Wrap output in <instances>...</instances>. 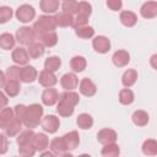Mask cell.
<instances>
[{
    "label": "cell",
    "instance_id": "obj_1",
    "mask_svg": "<svg viewBox=\"0 0 157 157\" xmlns=\"http://www.w3.org/2000/svg\"><path fill=\"white\" fill-rule=\"evenodd\" d=\"M42 118H43V107L38 103H33L27 107L22 124L26 128L33 130L34 128H37L39 125Z\"/></svg>",
    "mask_w": 157,
    "mask_h": 157
},
{
    "label": "cell",
    "instance_id": "obj_2",
    "mask_svg": "<svg viewBox=\"0 0 157 157\" xmlns=\"http://www.w3.org/2000/svg\"><path fill=\"white\" fill-rule=\"evenodd\" d=\"M56 28L54 17L50 15H42L38 17V20L33 23V32L37 37V39H39L43 34L49 33V32H54V29Z\"/></svg>",
    "mask_w": 157,
    "mask_h": 157
},
{
    "label": "cell",
    "instance_id": "obj_3",
    "mask_svg": "<svg viewBox=\"0 0 157 157\" xmlns=\"http://www.w3.org/2000/svg\"><path fill=\"white\" fill-rule=\"evenodd\" d=\"M15 39H16L21 45H29L31 43H33V42L37 40V37H36V34H34L32 27L23 26V27L18 28V29L16 31Z\"/></svg>",
    "mask_w": 157,
    "mask_h": 157
},
{
    "label": "cell",
    "instance_id": "obj_4",
    "mask_svg": "<svg viewBox=\"0 0 157 157\" xmlns=\"http://www.w3.org/2000/svg\"><path fill=\"white\" fill-rule=\"evenodd\" d=\"M15 16L20 22L28 23L36 17V10L33 9V6H31L28 4H23V5L17 7V10L15 12Z\"/></svg>",
    "mask_w": 157,
    "mask_h": 157
},
{
    "label": "cell",
    "instance_id": "obj_5",
    "mask_svg": "<svg viewBox=\"0 0 157 157\" xmlns=\"http://www.w3.org/2000/svg\"><path fill=\"white\" fill-rule=\"evenodd\" d=\"M40 125H42V129L45 132H48V134H55L59 130L60 120H59L58 117H55L53 114H48V115H45V117L42 118Z\"/></svg>",
    "mask_w": 157,
    "mask_h": 157
},
{
    "label": "cell",
    "instance_id": "obj_6",
    "mask_svg": "<svg viewBox=\"0 0 157 157\" xmlns=\"http://www.w3.org/2000/svg\"><path fill=\"white\" fill-rule=\"evenodd\" d=\"M117 139H118V135H117L115 130H113L110 128L101 129L98 131V134H97V140L103 146L104 145H109V144H115Z\"/></svg>",
    "mask_w": 157,
    "mask_h": 157
},
{
    "label": "cell",
    "instance_id": "obj_7",
    "mask_svg": "<svg viewBox=\"0 0 157 157\" xmlns=\"http://www.w3.org/2000/svg\"><path fill=\"white\" fill-rule=\"evenodd\" d=\"M37 80H38L39 85L45 87V88H53V86H55L58 83V77L55 76V74L45 71V70H42L38 74Z\"/></svg>",
    "mask_w": 157,
    "mask_h": 157
},
{
    "label": "cell",
    "instance_id": "obj_8",
    "mask_svg": "<svg viewBox=\"0 0 157 157\" xmlns=\"http://www.w3.org/2000/svg\"><path fill=\"white\" fill-rule=\"evenodd\" d=\"M38 76V71L31 66V65H26L20 67V76H18V81L25 82V83H32L34 80H37Z\"/></svg>",
    "mask_w": 157,
    "mask_h": 157
},
{
    "label": "cell",
    "instance_id": "obj_9",
    "mask_svg": "<svg viewBox=\"0 0 157 157\" xmlns=\"http://www.w3.org/2000/svg\"><path fill=\"white\" fill-rule=\"evenodd\" d=\"M60 85L65 91H74L78 87V78L75 72H66L61 76Z\"/></svg>",
    "mask_w": 157,
    "mask_h": 157
},
{
    "label": "cell",
    "instance_id": "obj_10",
    "mask_svg": "<svg viewBox=\"0 0 157 157\" xmlns=\"http://www.w3.org/2000/svg\"><path fill=\"white\" fill-rule=\"evenodd\" d=\"M78 90H80V93L82 96H85V97H93L96 94V92H97V86L88 77H83L80 81V83H78Z\"/></svg>",
    "mask_w": 157,
    "mask_h": 157
},
{
    "label": "cell",
    "instance_id": "obj_11",
    "mask_svg": "<svg viewBox=\"0 0 157 157\" xmlns=\"http://www.w3.org/2000/svg\"><path fill=\"white\" fill-rule=\"evenodd\" d=\"M93 49L99 54H105L110 50V40L105 36H97L92 40Z\"/></svg>",
    "mask_w": 157,
    "mask_h": 157
},
{
    "label": "cell",
    "instance_id": "obj_12",
    "mask_svg": "<svg viewBox=\"0 0 157 157\" xmlns=\"http://www.w3.org/2000/svg\"><path fill=\"white\" fill-rule=\"evenodd\" d=\"M11 59L12 61L18 65V66H26L29 61V56L27 54V50L22 47H18V48H15L12 50V54H11Z\"/></svg>",
    "mask_w": 157,
    "mask_h": 157
},
{
    "label": "cell",
    "instance_id": "obj_13",
    "mask_svg": "<svg viewBox=\"0 0 157 157\" xmlns=\"http://www.w3.org/2000/svg\"><path fill=\"white\" fill-rule=\"evenodd\" d=\"M40 98H42V103L44 105L52 107V105L58 103V101H59V92L55 88H45L43 91Z\"/></svg>",
    "mask_w": 157,
    "mask_h": 157
},
{
    "label": "cell",
    "instance_id": "obj_14",
    "mask_svg": "<svg viewBox=\"0 0 157 157\" xmlns=\"http://www.w3.org/2000/svg\"><path fill=\"white\" fill-rule=\"evenodd\" d=\"M112 61L117 67H124L130 63V54L124 49L117 50L112 56Z\"/></svg>",
    "mask_w": 157,
    "mask_h": 157
},
{
    "label": "cell",
    "instance_id": "obj_15",
    "mask_svg": "<svg viewBox=\"0 0 157 157\" xmlns=\"http://www.w3.org/2000/svg\"><path fill=\"white\" fill-rule=\"evenodd\" d=\"M32 146L34 147L36 152H44L49 146V140H48L47 135L43 132L36 134L32 140Z\"/></svg>",
    "mask_w": 157,
    "mask_h": 157
},
{
    "label": "cell",
    "instance_id": "obj_16",
    "mask_svg": "<svg viewBox=\"0 0 157 157\" xmlns=\"http://www.w3.org/2000/svg\"><path fill=\"white\" fill-rule=\"evenodd\" d=\"M61 137H63V140H64V144H65L67 151H69V150H75V148L80 145V136H78V132L75 131V130H72V131H70V132H66V134H65L64 136H61Z\"/></svg>",
    "mask_w": 157,
    "mask_h": 157
},
{
    "label": "cell",
    "instance_id": "obj_17",
    "mask_svg": "<svg viewBox=\"0 0 157 157\" xmlns=\"http://www.w3.org/2000/svg\"><path fill=\"white\" fill-rule=\"evenodd\" d=\"M140 13L144 18H155L157 16V2L156 1H147L140 9Z\"/></svg>",
    "mask_w": 157,
    "mask_h": 157
},
{
    "label": "cell",
    "instance_id": "obj_18",
    "mask_svg": "<svg viewBox=\"0 0 157 157\" xmlns=\"http://www.w3.org/2000/svg\"><path fill=\"white\" fill-rule=\"evenodd\" d=\"M26 50H27V54H28L29 59H38V58L43 56L44 52H45V49H44V47H43V44L40 42L31 43L29 45H27Z\"/></svg>",
    "mask_w": 157,
    "mask_h": 157
},
{
    "label": "cell",
    "instance_id": "obj_19",
    "mask_svg": "<svg viewBox=\"0 0 157 157\" xmlns=\"http://www.w3.org/2000/svg\"><path fill=\"white\" fill-rule=\"evenodd\" d=\"M53 17H54L56 27H72V25H74V16H71L69 13H65L63 11L56 13Z\"/></svg>",
    "mask_w": 157,
    "mask_h": 157
},
{
    "label": "cell",
    "instance_id": "obj_20",
    "mask_svg": "<svg viewBox=\"0 0 157 157\" xmlns=\"http://www.w3.org/2000/svg\"><path fill=\"white\" fill-rule=\"evenodd\" d=\"M59 101L65 102L72 107H76V104L80 102V96H78V93H76L74 91H64V92L59 93Z\"/></svg>",
    "mask_w": 157,
    "mask_h": 157
},
{
    "label": "cell",
    "instance_id": "obj_21",
    "mask_svg": "<svg viewBox=\"0 0 157 157\" xmlns=\"http://www.w3.org/2000/svg\"><path fill=\"white\" fill-rule=\"evenodd\" d=\"M120 22L125 26V27H134L137 22V16L135 12L132 11H128V10H124L120 12Z\"/></svg>",
    "mask_w": 157,
    "mask_h": 157
},
{
    "label": "cell",
    "instance_id": "obj_22",
    "mask_svg": "<svg viewBox=\"0 0 157 157\" xmlns=\"http://www.w3.org/2000/svg\"><path fill=\"white\" fill-rule=\"evenodd\" d=\"M136 80H137V71L134 69H128L121 76V83L125 88H130L131 86H134Z\"/></svg>",
    "mask_w": 157,
    "mask_h": 157
},
{
    "label": "cell",
    "instance_id": "obj_23",
    "mask_svg": "<svg viewBox=\"0 0 157 157\" xmlns=\"http://www.w3.org/2000/svg\"><path fill=\"white\" fill-rule=\"evenodd\" d=\"M131 120H132V123H134L136 126H145V125H147V123H148V120H150V117H148V114H147L145 110L137 109V110H135V112L132 113Z\"/></svg>",
    "mask_w": 157,
    "mask_h": 157
},
{
    "label": "cell",
    "instance_id": "obj_24",
    "mask_svg": "<svg viewBox=\"0 0 157 157\" xmlns=\"http://www.w3.org/2000/svg\"><path fill=\"white\" fill-rule=\"evenodd\" d=\"M49 147H50V151L54 153V155H64L67 152V148L64 144V140L63 137H55L50 141L49 144Z\"/></svg>",
    "mask_w": 157,
    "mask_h": 157
},
{
    "label": "cell",
    "instance_id": "obj_25",
    "mask_svg": "<svg viewBox=\"0 0 157 157\" xmlns=\"http://www.w3.org/2000/svg\"><path fill=\"white\" fill-rule=\"evenodd\" d=\"M60 6V2L56 0H42L39 2V7L44 13H55Z\"/></svg>",
    "mask_w": 157,
    "mask_h": 157
},
{
    "label": "cell",
    "instance_id": "obj_26",
    "mask_svg": "<svg viewBox=\"0 0 157 157\" xmlns=\"http://www.w3.org/2000/svg\"><path fill=\"white\" fill-rule=\"evenodd\" d=\"M15 119V114L13 110L11 108H4L2 110H0V129H4Z\"/></svg>",
    "mask_w": 157,
    "mask_h": 157
},
{
    "label": "cell",
    "instance_id": "obj_27",
    "mask_svg": "<svg viewBox=\"0 0 157 157\" xmlns=\"http://www.w3.org/2000/svg\"><path fill=\"white\" fill-rule=\"evenodd\" d=\"M76 124L80 129L82 130H87V129H91L93 126V118L92 115H90L88 113H81L77 119H76Z\"/></svg>",
    "mask_w": 157,
    "mask_h": 157
},
{
    "label": "cell",
    "instance_id": "obj_28",
    "mask_svg": "<svg viewBox=\"0 0 157 157\" xmlns=\"http://www.w3.org/2000/svg\"><path fill=\"white\" fill-rule=\"evenodd\" d=\"M34 131L32 129H27L25 131H21L18 135H17V139H16V142L18 146H25V145H29L32 144V140L34 137Z\"/></svg>",
    "mask_w": 157,
    "mask_h": 157
},
{
    "label": "cell",
    "instance_id": "obj_29",
    "mask_svg": "<svg viewBox=\"0 0 157 157\" xmlns=\"http://www.w3.org/2000/svg\"><path fill=\"white\" fill-rule=\"evenodd\" d=\"M141 150H142V153L146 155V156H151V157L156 156L157 155V141L153 140V139L145 140L144 144H142Z\"/></svg>",
    "mask_w": 157,
    "mask_h": 157
},
{
    "label": "cell",
    "instance_id": "obj_30",
    "mask_svg": "<svg viewBox=\"0 0 157 157\" xmlns=\"http://www.w3.org/2000/svg\"><path fill=\"white\" fill-rule=\"evenodd\" d=\"M61 66V60L59 56H49L45 59L44 61V70L45 71H49V72H55L59 70V67Z\"/></svg>",
    "mask_w": 157,
    "mask_h": 157
},
{
    "label": "cell",
    "instance_id": "obj_31",
    "mask_svg": "<svg viewBox=\"0 0 157 157\" xmlns=\"http://www.w3.org/2000/svg\"><path fill=\"white\" fill-rule=\"evenodd\" d=\"M87 66V61L83 56L76 55L70 60V67L72 69L74 72H82Z\"/></svg>",
    "mask_w": 157,
    "mask_h": 157
},
{
    "label": "cell",
    "instance_id": "obj_32",
    "mask_svg": "<svg viewBox=\"0 0 157 157\" xmlns=\"http://www.w3.org/2000/svg\"><path fill=\"white\" fill-rule=\"evenodd\" d=\"M15 43H16V39L11 33L6 32V33L0 34V48L1 49H4V50L13 49Z\"/></svg>",
    "mask_w": 157,
    "mask_h": 157
},
{
    "label": "cell",
    "instance_id": "obj_33",
    "mask_svg": "<svg viewBox=\"0 0 157 157\" xmlns=\"http://www.w3.org/2000/svg\"><path fill=\"white\" fill-rule=\"evenodd\" d=\"M22 130V123L18 120V119H13L6 128H5V135L9 136V137H12V136H16L21 132Z\"/></svg>",
    "mask_w": 157,
    "mask_h": 157
},
{
    "label": "cell",
    "instance_id": "obj_34",
    "mask_svg": "<svg viewBox=\"0 0 157 157\" xmlns=\"http://www.w3.org/2000/svg\"><path fill=\"white\" fill-rule=\"evenodd\" d=\"M4 90H5V93L9 97H16L21 91L20 81H9L7 80L5 86H4Z\"/></svg>",
    "mask_w": 157,
    "mask_h": 157
},
{
    "label": "cell",
    "instance_id": "obj_35",
    "mask_svg": "<svg viewBox=\"0 0 157 157\" xmlns=\"http://www.w3.org/2000/svg\"><path fill=\"white\" fill-rule=\"evenodd\" d=\"M134 101H135V96H134V92L130 88L120 90V92H119V102L123 105H130Z\"/></svg>",
    "mask_w": 157,
    "mask_h": 157
},
{
    "label": "cell",
    "instance_id": "obj_36",
    "mask_svg": "<svg viewBox=\"0 0 157 157\" xmlns=\"http://www.w3.org/2000/svg\"><path fill=\"white\" fill-rule=\"evenodd\" d=\"M40 43L43 44V47L45 48H52V47H54V45H56V43H58V34L55 33V31L54 32H49V33H45V34H43L40 38Z\"/></svg>",
    "mask_w": 157,
    "mask_h": 157
},
{
    "label": "cell",
    "instance_id": "obj_37",
    "mask_svg": "<svg viewBox=\"0 0 157 157\" xmlns=\"http://www.w3.org/2000/svg\"><path fill=\"white\" fill-rule=\"evenodd\" d=\"M74 110H75V107L65 103V102H61V101H58V105H56V113L63 117V118H66V117H70L74 114Z\"/></svg>",
    "mask_w": 157,
    "mask_h": 157
},
{
    "label": "cell",
    "instance_id": "obj_38",
    "mask_svg": "<svg viewBox=\"0 0 157 157\" xmlns=\"http://www.w3.org/2000/svg\"><path fill=\"white\" fill-rule=\"evenodd\" d=\"M101 155L103 157H119L120 155V148L117 144H109V145H104Z\"/></svg>",
    "mask_w": 157,
    "mask_h": 157
},
{
    "label": "cell",
    "instance_id": "obj_39",
    "mask_svg": "<svg viewBox=\"0 0 157 157\" xmlns=\"http://www.w3.org/2000/svg\"><path fill=\"white\" fill-rule=\"evenodd\" d=\"M75 34L78 37V38H82V39H90L94 36V29L93 27L91 26H82V27H76L75 28Z\"/></svg>",
    "mask_w": 157,
    "mask_h": 157
},
{
    "label": "cell",
    "instance_id": "obj_40",
    "mask_svg": "<svg viewBox=\"0 0 157 157\" xmlns=\"http://www.w3.org/2000/svg\"><path fill=\"white\" fill-rule=\"evenodd\" d=\"M77 7H78V2H77V1H74V0L64 1V2L61 4L63 12L69 13V15H71V16H74V15L77 13Z\"/></svg>",
    "mask_w": 157,
    "mask_h": 157
},
{
    "label": "cell",
    "instance_id": "obj_41",
    "mask_svg": "<svg viewBox=\"0 0 157 157\" xmlns=\"http://www.w3.org/2000/svg\"><path fill=\"white\" fill-rule=\"evenodd\" d=\"M13 16V11L10 6H0V25L9 22Z\"/></svg>",
    "mask_w": 157,
    "mask_h": 157
},
{
    "label": "cell",
    "instance_id": "obj_42",
    "mask_svg": "<svg viewBox=\"0 0 157 157\" xmlns=\"http://www.w3.org/2000/svg\"><path fill=\"white\" fill-rule=\"evenodd\" d=\"M92 13V6L90 2L87 1H80L78 2V7H77V13L76 15H81V16H86L90 18Z\"/></svg>",
    "mask_w": 157,
    "mask_h": 157
},
{
    "label": "cell",
    "instance_id": "obj_43",
    "mask_svg": "<svg viewBox=\"0 0 157 157\" xmlns=\"http://www.w3.org/2000/svg\"><path fill=\"white\" fill-rule=\"evenodd\" d=\"M6 80L9 81H18V76H20V66H9L6 72H5Z\"/></svg>",
    "mask_w": 157,
    "mask_h": 157
},
{
    "label": "cell",
    "instance_id": "obj_44",
    "mask_svg": "<svg viewBox=\"0 0 157 157\" xmlns=\"http://www.w3.org/2000/svg\"><path fill=\"white\" fill-rule=\"evenodd\" d=\"M18 153L20 157H33L36 155V150L32 146V144H29L25 146H18Z\"/></svg>",
    "mask_w": 157,
    "mask_h": 157
},
{
    "label": "cell",
    "instance_id": "obj_45",
    "mask_svg": "<svg viewBox=\"0 0 157 157\" xmlns=\"http://www.w3.org/2000/svg\"><path fill=\"white\" fill-rule=\"evenodd\" d=\"M26 109L27 107L25 104H17L13 109V114H15V118L18 119L21 123L23 121V118H25V114H26Z\"/></svg>",
    "mask_w": 157,
    "mask_h": 157
},
{
    "label": "cell",
    "instance_id": "obj_46",
    "mask_svg": "<svg viewBox=\"0 0 157 157\" xmlns=\"http://www.w3.org/2000/svg\"><path fill=\"white\" fill-rule=\"evenodd\" d=\"M9 150V141L5 134H0V155L6 153Z\"/></svg>",
    "mask_w": 157,
    "mask_h": 157
},
{
    "label": "cell",
    "instance_id": "obj_47",
    "mask_svg": "<svg viewBox=\"0 0 157 157\" xmlns=\"http://www.w3.org/2000/svg\"><path fill=\"white\" fill-rule=\"evenodd\" d=\"M107 6L112 10V11H119L123 6V2L120 0H108L107 1Z\"/></svg>",
    "mask_w": 157,
    "mask_h": 157
},
{
    "label": "cell",
    "instance_id": "obj_48",
    "mask_svg": "<svg viewBox=\"0 0 157 157\" xmlns=\"http://www.w3.org/2000/svg\"><path fill=\"white\" fill-rule=\"evenodd\" d=\"M7 103H9V99H7L6 94L0 91V110H2L4 108H6Z\"/></svg>",
    "mask_w": 157,
    "mask_h": 157
},
{
    "label": "cell",
    "instance_id": "obj_49",
    "mask_svg": "<svg viewBox=\"0 0 157 157\" xmlns=\"http://www.w3.org/2000/svg\"><path fill=\"white\" fill-rule=\"evenodd\" d=\"M6 76H5V72H2L1 70H0V88H4V86H5V83H6Z\"/></svg>",
    "mask_w": 157,
    "mask_h": 157
},
{
    "label": "cell",
    "instance_id": "obj_50",
    "mask_svg": "<svg viewBox=\"0 0 157 157\" xmlns=\"http://www.w3.org/2000/svg\"><path fill=\"white\" fill-rule=\"evenodd\" d=\"M39 157H56V156L52 151H44V152H42V155Z\"/></svg>",
    "mask_w": 157,
    "mask_h": 157
},
{
    "label": "cell",
    "instance_id": "obj_51",
    "mask_svg": "<svg viewBox=\"0 0 157 157\" xmlns=\"http://www.w3.org/2000/svg\"><path fill=\"white\" fill-rule=\"evenodd\" d=\"M157 58V55H152V58H151V64H152V67L153 69H157V66H156V64H155V59Z\"/></svg>",
    "mask_w": 157,
    "mask_h": 157
},
{
    "label": "cell",
    "instance_id": "obj_52",
    "mask_svg": "<svg viewBox=\"0 0 157 157\" xmlns=\"http://www.w3.org/2000/svg\"><path fill=\"white\" fill-rule=\"evenodd\" d=\"M60 157H74V156H72L71 153H67V152H66V153H64V155H60Z\"/></svg>",
    "mask_w": 157,
    "mask_h": 157
},
{
    "label": "cell",
    "instance_id": "obj_53",
    "mask_svg": "<svg viewBox=\"0 0 157 157\" xmlns=\"http://www.w3.org/2000/svg\"><path fill=\"white\" fill-rule=\"evenodd\" d=\"M77 157H91L88 153H82V155H80V156H77Z\"/></svg>",
    "mask_w": 157,
    "mask_h": 157
}]
</instances>
